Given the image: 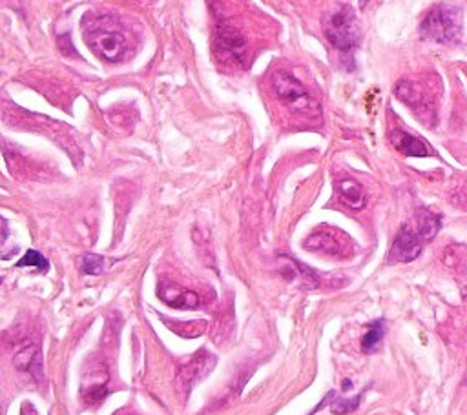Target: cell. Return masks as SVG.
<instances>
[{"instance_id":"1","label":"cell","mask_w":467,"mask_h":415,"mask_svg":"<svg viewBox=\"0 0 467 415\" xmlns=\"http://www.w3.org/2000/svg\"><path fill=\"white\" fill-rule=\"evenodd\" d=\"M84 40L99 57L108 62L121 61L128 48V42L117 30L114 17H101L90 24L88 30L84 31Z\"/></svg>"},{"instance_id":"2","label":"cell","mask_w":467,"mask_h":415,"mask_svg":"<svg viewBox=\"0 0 467 415\" xmlns=\"http://www.w3.org/2000/svg\"><path fill=\"white\" fill-rule=\"evenodd\" d=\"M272 87L278 97L285 102L292 111L303 115V117L316 118L322 115L320 102L310 97L303 84L296 79L294 75L285 70H279L272 75Z\"/></svg>"},{"instance_id":"3","label":"cell","mask_w":467,"mask_h":415,"mask_svg":"<svg viewBox=\"0 0 467 415\" xmlns=\"http://www.w3.org/2000/svg\"><path fill=\"white\" fill-rule=\"evenodd\" d=\"M420 33L423 39L438 44L453 42L462 33V13L454 6H438L423 18Z\"/></svg>"},{"instance_id":"4","label":"cell","mask_w":467,"mask_h":415,"mask_svg":"<svg viewBox=\"0 0 467 415\" xmlns=\"http://www.w3.org/2000/svg\"><path fill=\"white\" fill-rule=\"evenodd\" d=\"M325 37L334 48L344 51L356 48L362 30L351 6H341L336 13L331 15L325 24Z\"/></svg>"},{"instance_id":"5","label":"cell","mask_w":467,"mask_h":415,"mask_svg":"<svg viewBox=\"0 0 467 415\" xmlns=\"http://www.w3.org/2000/svg\"><path fill=\"white\" fill-rule=\"evenodd\" d=\"M423 242L425 240L420 237L415 228H411L409 224L401 226L398 232L396 239L392 242V248L389 252V261L391 262H411L415 261L423 249Z\"/></svg>"},{"instance_id":"6","label":"cell","mask_w":467,"mask_h":415,"mask_svg":"<svg viewBox=\"0 0 467 415\" xmlns=\"http://www.w3.org/2000/svg\"><path fill=\"white\" fill-rule=\"evenodd\" d=\"M108 385V368L101 361H95L84 371L83 377V397L88 404H99L106 397Z\"/></svg>"},{"instance_id":"7","label":"cell","mask_w":467,"mask_h":415,"mask_svg":"<svg viewBox=\"0 0 467 415\" xmlns=\"http://www.w3.org/2000/svg\"><path fill=\"white\" fill-rule=\"evenodd\" d=\"M214 366H216V357L212 354H207V352H199L188 364H185L179 370V373H177V385H179V388L188 392L194 386V383L207 377L208 371Z\"/></svg>"},{"instance_id":"8","label":"cell","mask_w":467,"mask_h":415,"mask_svg":"<svg viewBox=\"0 0 467 415\" xmlns=\"http://www.w3.org/2000/svg\"><path fill=\"white\" fill-rule=\"evenodd\" d=\"M157 295L172 308H179V310H188V308H198L199 306V295L190 290L181 288L179 284L174 283H159Z\"/></svg>"},{"instance_id":"9","label":"cell","mask_w":467,"mask_h":415,"mask_svg":"<svg viewBox=\"0 0 467 415\" xmlns=\"http://www.w3.org/2000/svg\"><path fill=\"white\" fill-rule=\"evenodd\" d=\"M341 237L339 232H327V230H317L309 239L305 240V248L310 252H322V254L329 255H339L344 254V240H339Z\"/></svg>"},{"instance_id":"10","label":"cell","mask_w":467,"mask_h":415,"mask_svg":"<svg viewBox=\"0 0 467 415\" xmlns=\"http://www.w3.org/2000/svg\"><path fill=\"white\" fill-rule=\"evenodd\" d=\"M394 93L400 101L406 102L407 106H411L413 109H418V111H425V109H431L427 97L423 93L422 86L413 80H400L394 87Z\"/></svg>"},{"instance_id":"11","label":"cell","mask_w":467,"mask_h":415,"mask_svg":"<svg viewBox=\"0 0 467 415\" xmlns=\"http://www.w3.org/2000/svg\"><path fill=\"white\" fill-rule=\"evenodd\" d=\"M13 363L18 370L31 373L35 379L42 377V359H40V348L37 345L24 346L18 349Z\"/></svg>"},{"instance_id":"12","label":"cell","mask_w":467,"mask_h":415,"mask_svg":"<svg viewBox=\"0 0 467 415\" xmlns=\"http://www.w3.org/2000/svg\"><path fill=\"white\" fill-rule=\"evenodd\" d=\"M336 190H338L339 201L344 202L345 206H348L351 210H362V208H365L367 204L365 192H363V188L356 182V180L353 179L339 180Z\"/></svg>"},{"instance_id":"13","label":"cell","mask_w":467,"mask_h":415,"mask_svg":"<svg viewBox=\"0 0 467 415\" xmlns=\"http://www.w3.org/2000/svg\"><path fill=\"white\" fill-rule=\"evenodd\" d=\"M391 139L394 148L404 153V155H407V157H427L429 155L427 146L423 144L420 139H416V137L406 133V131L396 130L392 133Z\"/></svg>"},{"instance_id":"14","label":"cell","mask_w":467,"mask_h":415,"mask_svg":"<svg viewBox=\"0 0 467 415\" xmlns=\"http://www.w3.org/2000/svg\"><path fill=\"white\" fill-rule=\"evenodd\" d=\"M415 223H416V232L420 233V237H422L425 242L431 239H435L437 237V233L440 232V226H442V221L438 215H435L432 211L429 210H418L416 211V217H415Z\"/></svg>"},{"instance_id":"15","label":"cell","mask_w":467,"mask_h":415,"mask_svg":"<svg viewBox=\"0 0 467 415\" xmlns=\"http://www.w3.org/2000/svg\"><path fill=\"white\" fill-rule=\"evenodd\" d=\"M217 44H219L221 48L225 49V51L232 53V55H239L243 48H245V39L241 37V33H238L232 27L223 26L217 33Z\"/></svg>"},{"instance_id":"16","label":"cell","mask_w":467,"mask_h":415,"mask_svg":"<svg viewBox=\"0 0 467 415\" xmlns=\"http://www.w3.org/2000/svg\"><path fill=\"white\" fill-rule=\"evenodd\" d=\"M385 335V323L384 321H376V323L370 324V328L367 330V333L362 339V349L365 354H375L376 349L380 348L382 341H384Z\"/></svg>"},{"instance_id":"17","label":"cell","mask_w":467,"mask_h":415,"mask_svg":"<svg viewBox=\"0 0 467 415\" xmlns=\"http://www.w3.org/2000/svg\"><path fill=\"white\" fill-rule=\"evenodd\" d=\"M24 266L37 268L40 273H46V271L49 270V262L48 259H46L42 254H39L37 249H28L26 254H24V257L17 262V268H24Z\"/></svg>"},{"instance_id":"18","label":"cell","mask_w":467,"mask_h":415,"mask_svg":"<svg viewBox=\"0 0 467 415\" xmlns=\"http://www.w3.org/2000/svg\"><path fill=\"white\" fill-rule=\"evenodd\" d=\"M79 268L86 275H99L104 271V259L101 255L86 254L79 259Z\"/></svg>"},{"instance_id":"19","label":"cell","mask_w":467,"mask_h":415,"mask_svg":"<svg viewBox=\"0 0 467 415\" xmlns=\"http://www.w3.org/2000/svg\"><path fill=\"white\" fill-rule=\"evenodd\" d=\"M360 399H362V395H358L354 399H336V401H332L331 408L336 415H345L348 411L356 410L358 404H360Z\"/></svg>"},{"instance_id":"20","label":"cell","mask_w":467,"mask_h":415,"mask_svg":"<svg viewBox=\"0 0 467 415\" xmlns=\"http://www.w3.org/2000/svg\"><path fill=\"white\" fill-rule=\"evenodd\" d=\"M456 204L466 206L467 208V186L466 188H462V192H460V199H456Z\"/></svg>"},{"instance_id":"21","label":"cell","mask_w":467,"mask_h":415,"mask_svg":"<svg viewBox=\"0 0 467 415\" xmlns=\"http://www.w3.org/2000/svg\"><path fill=\"white\" fill-rule=\"evenodd\" d=\"M348 388H353V383H351V380L345 379V380H344V392H347Z\"/></svg>"},{"instance_id":"22","label":"cell","mask_w":467,"mask_h":415,"mask_svg":"<svg viewBox=\"0 0 467 415\" xmlns=\"http://www.w3.org/2000/svg\"><path fill=\"white\" fill-rule=\"evenodd\" d=\"M369 4V0H360V8H365Z\"/></svg>"}]
</instances>
